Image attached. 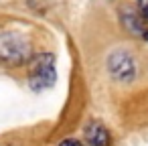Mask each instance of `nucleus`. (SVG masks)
Wrapping results in <instances>:
<instances>
[{
    "instance_id": "1",
    "label": "nucleus",
    "mask_w": 148,
    "mask_h": 146,
    "mask_svg": "<svg viewBox=\"0 0 148 146\" xmlns=\"http://www.w3.org/2000/svg\"><path fill=\"white\" fill-rule=\"evenodd\" d=\"M57 81L55 71V55L53 53H37L29 59V85L35 91H43L53 87Z\"/></svg>"
},
{
    "instance_id": "5",
    "label": "nucleus",
    "mask_w": 148,
    "mask_h": 146,
    "mask_svg": "<svg viewBox=\"0 0 148 146\" xmlns=\"http://www.w3.org/2000/svg\"><path fill=\"white\" fill-rule=\"evenodd\" d=\"M122 21H124V27L132 33V35H144V29H142V16H138L134 10L126 8L122 12Z\"/></svg>"
},
{
    "instance_id": "4",
    "label": "nucleus",
    "mask_w": 148,
    "mask_h": 146,
    "mask_svg": "<svg viewBox=\"0 0 148 146\" xmlns=\"http://www.w3.org/2000/svg\"><path fill=\"white\" fill-rule=\"evenodd\" d=\"M83 136L89 146H110V132L99 122H89L83 130Z\"/></svg>"
},
{
    "instance_id": "7",
    "label": "nucleus",
    "mask_w": 148,
    "mask_h": 146,
    "mask_svg": "<svg viewBox=\"0 0 148 146\" xmlns=\"http://www.w3.org/2000/svg\"><path fill=\"white\" fill-rule=\"evenodd\" d=\"M59 146H83L79 140H75V138H67V140H63Z\"/></svg>"
},
{
    "instance_id": "8",
    "label": "nucleus",
    "mask_w": 148,
    "mask_h": 146,
    "mask_svg": "<svg viewBox=\"0 0 148 146\" xmlns=\"http://www.w3.org/2000/svg\"><path fill=\"white\" fill-rule=\"evenodd\" d=\"M142 37H144V39L148 41V31H144V35H142Z\"/></svg>"
},
{
    "instance_id": "6",
    "label": "nucleus",
    "mask_w": 148,
    "mask_h": 146,
    "mask_svg": "<svg viewBox=\"0 0 148 146\" xmlns=\"http://www.w3.org/2000/svg\"><path fill=\"white\" fill-rule=\"evenodd\" d=\"M138 10H140L142 19L148 21V0H138Z\"/></svg>"
},
{
    "instance_id": "3",
    "label": "nucleus",
    "mask_w": 148,
    "mask_h": 146,
    "mask_svg": "<svg viewBox=\"0 0 148 146\" xmlns=\"http://www.w3.org/2000/svg\"><path fill=\"white\" fill-rule=\"evenodd\" d=\"M29 45L12 33L0 35V61L6 65H21L29 59Z\"/></svg>"
},
{
    "instance_id": "2",
    "label": "nucleus",
    "mask_w": 148,
    "mask_h": 146,
    "mask_svg": "<svg viewBox=\"0 0 148 146\" xmlns=\"http://www.w3.org/2000/svg\"><path fill=\"white\" fill-rule=\"evenodd\" d=\"M136 59L132 57V53H128L126 49H116L110 57H108V73L114 81L120 83H130L136 79Z\"/></svg>"
}]
</instances>
